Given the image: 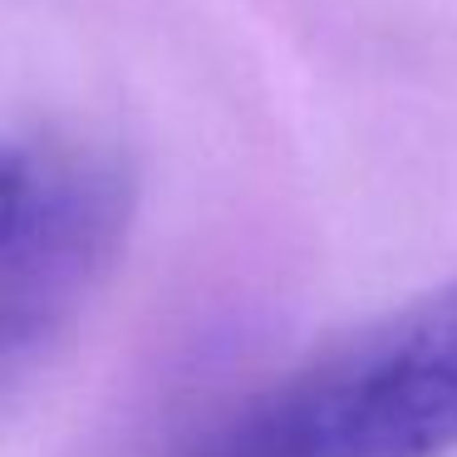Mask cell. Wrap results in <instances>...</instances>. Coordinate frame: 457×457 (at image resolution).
Wrapping results in <instances>:
<instances>
[{"label": "cell", "mask_w": 457, "mask_h": 457, "mask_svg": "<svg viewBox=\"0 0 457 457\" xmlns=\"http://www.w3.org/2000/svg\"><path fill=\"white\" fill-rule=\"evenodd\" d=\"M457 453V280L227 398L168 457Z\"/></svg>", "instance_id": "obj_1"}, {"label": "cell", "mask_w": 457, "mask_h": 457, "mask_svg": "<svg viewBox=\"0 0 457 457\" xmlns=\"http://www.w3.org/2000/svg\"><path fill=\"white\" fill-rule=\"evenodd\" d=\"M138 212V178L109 143L15 133L5 143L0 227V364L5 388L54 354L119 266Z\"/></svg>", "instance_id": "obj_2"}]
</instances>
